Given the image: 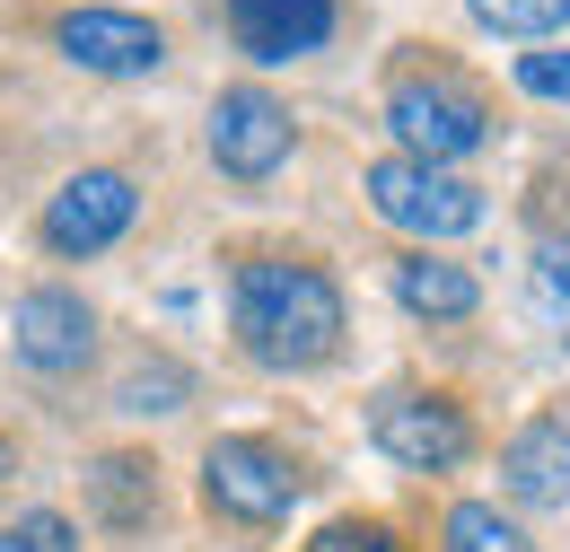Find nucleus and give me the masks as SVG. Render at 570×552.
Segmentation results:
<instances>
[{"mask_svg": "<svg viewBox=\"0 0 570 552\" xmlns=\"http://www.w3.org/2000/svg\"><path fill=\"white\" fill-rule=\"evenodd\" d=\"M360 194L368 210L386 219V228H404L413 246H448V237H474L483 228V194L456 176V167H430V158H377L368 176H360Z\"/></svg>", "mask_w": 570, "mask_h": 552, "instance_id": "nucleus-3", "label": "nucleus"}, {"mask_svg": "<svg viewBox=\"0 0 570 552\" xmlns=\"http://www.w3.org/2000/svg\"><path fill=\"white\" fill-rule=\"evenodd\" d=\"M88 509H97V526L141 535L149 518H158V465L149 456H97L88 465Z\"/></svg>", "mask_w": 570, "mask_h": 552, "instance_id": "nucleus-13", "label": "nucleus"}, {"mask_svg": "<svg viewBox=\"0 0 570 552\" xmlns=\"http://www.w3.org/2000/svg\"><path fill=\"white\" fill-rule=\"evenodd\" d=\"M132 219H141V185H132L124 167H79L71 185L45 203V246L71 255V264H88V255H106Z\"/></svg>", "mask_w": 570, "mask_h": 552, "instance_id": "nucleus-7", "label": "nucleus"}, {"mask_svg": "<svg viewBox=\"0 0 570 552\" xmlns=\"http://www.w3.org/2000/svg\"><path fill=\"white\" fill-rule=\"evenodd\" d=\"M395 298H404V316H422V325H465L474 307H483V280L465 273V264H448V255H395Z\"/></svg>", "mask_w": 570, "mask_h": 552, "instance_id": "nucleus-12", "label": "nucleus"}, {"mask_svg": "<svg viewBox=\"0 0 570 552\" xmlns=\"http://www.w3.org/2000/svg\"><path fill=\"white\" fill-rule=\"evenodd\" d=\"M298 149V124H289V106L273 88H219L212 97V167L219 176H237V185H264V176H282V158Z\"/></svg>", "mask_w": 570, "mask_h": 552, "instance_id": "nucleus-6", "label": "nucleus"}, {"mask_svg": "<svg viewBox=\"0 0 570 552\" xmlns=\"http://www.w3.org/2000/svg\"><path fill=\"white\" fill-rule=\"evenodd\" d=\"M307 552H413L386 518H334V526H316L307 535Z\"/></svg>", "mask_w": 570, "mask_h": 552, "instance_id": "nucleus-17", "label": "nucleus"}, {"mask_svg": "<svg viewBox=\"0 0 570 552\" xmlns=\"http://www.w3.org/2000/svg\"><path fill=\"white\" fill-rule=\"evenodd\" d=\"M439 552H535L518 518H500L492 500H456L448 526H439Z\"/></svg>", "mask_w": 570, "mask_h": 552, "instance_id": "nucleus-14", "label": "nucleus"}, {"mask_svg": "<svg viewBox=\"0 0 570 552\" xmlns=\"http://www.w3.org/2000/svg\"><path fill=\"white\" fill-rule=\"evenodd\" d=\"M368 438L377 456H395L404 474H456L474 456V413L439 386H386L368 404Z\"/></svg>", "mask_w": 570, "mask_h": 552, "instance_id": "nucleus-5", "label": "nucleus"}, {"mask_svg": "<svg viewBox=\"0 0 570 552\" xmlns=\"http://www.w3.org/2000/svg\"><path fill=\"white\" fill-rule=\"evenodd\" d=\"M465 18L483 36H518V45H544L570 27V0H465Z\"/></svg>", "mask_w": 570, "mask_h": 552, "instance_id": "nucleus-15", "label": "nucleus"}, {"mask_svg": "<svg viewBox=\"0 0 570 552\" xmlns=\"http://www.w3.org/2000/svg\"><path fill=\"white\" fill-rule=\"evenodd\" d=\"M535 298H544V307L570 325V237H553V246L535 255Z\"/></svg>", "mask_w": 570, "mask_h": 552, "instance_id": "nucleus-20", "label": "nucleus"}, {"mask_svg": "<svg viewBox=\"0 0 570 552\" xmlns=\"http://www.w3.org/2000/svg\"><path fill=\"white\" fill-rule=\"evenodd\" d=\"M203 500H212V518H228V526H282L289 509H298V465H289V447H273V438L228 430V438L203 447Z\"/></svg>", "mask_w": 570, "mask_h": 552, "instance_id": "nucleus-4", "label": "nucleus"}, {"mask_svg": "<svg viewBox=\"0 0 570 552\" xmlns=\"http://www.w3.org/2000/svg\"><path fill=\"white\" fill-rule=\"evenodd\" d=\"M9 351L36 377H71V368H88V351H97V307L79 289H27L9 307Z\"/></svg>", "mask_w": 570, "mask_h": 552, "instance_id": "nucleus-9", "label": "nucleus"}, {"mask_svg": "<svg viewBox=\"0 0 570 552\" xmlns=\"http://www.w3.org/2000/svg\"><path fill=\"white\" fill-rule=\"evenodd\" d=\"M386 132L404 140V158H430V167H456L474 149H492V97L456 70H404L386 88Z\"/></svg>", "mask_w": 570, "mask_h": 552, "instance_id": "nucleus-2", "label": "nucleus"}, {"mask_svg": "<svg viewBox=\"0 0 570 552\" xmlns=\"http://www.w3.org/2000/svg\"><path fill=\"white\" fill-rule=\"evenodd\" d=\"M334 0H228V36L246 62H307L334 36Z\"/></svg>", "mask_w": 570, "mask_h": 552, "instance_id": "nucleus-10", "label": "nucleus"}, {"mask_svg": "<svg viewBox=\"0 0 570 552\" xmlns=\"http://www.w3.org/2000/svg\"><path fill=\"white\" fill-rule=\"evenodd\" d=\"M500 491L518 509H570V421L562 413H535L500 447Z\"/></svg>", "mask_w": 570, "mask_h": 552, "instance_id": "nucleus-11", "label": "nucleus"}, {"mask_svg": "<svg viewBox=\"0 0 570 552\" xmlns=\"http://www.w3.org/2000/svg\"><path fill=\"white\" fill-rule=\"evenodd\" d=\"M518 88L544 106H570V53H518Z\"/></svg>", "mask_w": 570, "mask_h": 552, "instance_id": "nucleus-18", "label": "nucleus"}, {"mask_svg": "<svg viewBox=\"0 0 570 552\" xmlns=\"http://www.w3.org/2000/svg\"><path fill=\"white\" fill-rule=\"evenodd\" d=\"M9 535H18L27 552H79V526L62 518V509H27V518H18Z\"/></svg>", "mask_w": 570, "mask_h": 552, "instance_id": "nucleus-19", "label": "nucleus"}, {"mask_svg": "<svg viewBox=\"0 0 570 552\" xmlns=\"http://www.w3.org/2000/svg\"><path fill=\"white\" fill-rule=\"evenodd\" d=\"M194 395V377L176 368V359H141L132 377H124V413H176Z\"/></svg>", "mask_w": 570, "mask_h": 552, "instance_id": "nucleus-16", "label": "nucleus"}, {"mask_svg": "<svg viewBox=\"0 0 570 552\" xmlns=\"http://www.w3.org/2000/svg\"><path fill=\"white\" fill-rule=\"evenodd\" d=\"M53 45H62L71 70H97V79H149V70L167 62V36H158V18H141V9H62L53 18Z\"/></svg>", "mask_w": 570, "mask_h": 552, "instance_id": "nucleus-8", "label": "nucleus"}, {"mask_svg": "<svg viewBox=\"0 0 570 552\" xmlns=\"http://www.w3.org/2000/svg\"><path fill=\"white\" fill-rule=\"evenodd\" d=\"M0 552H27V544H18V535H0Z\"/></svg>", "mask_w": 570, "mask_h": 552, "instance_id": "nucleus-21", "label": "nucleus"}, {"mask_svg": "<svg viewBox=\"0 0 570 552\" xmlns=\"http://www.w3.org/2000/svg\"><path fill=\"white\" fill-rule=\"evenodd\" d=\"M228 325H237V351L273 377H298V368H325L343 351V280L307 255H246L228 273Z\"/></svg>", "mask_w": 570, "mask_h": 552, "instance_id": "nucleus-1", "label": "nucleus"}]
</instances>
